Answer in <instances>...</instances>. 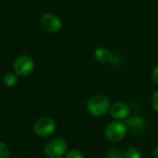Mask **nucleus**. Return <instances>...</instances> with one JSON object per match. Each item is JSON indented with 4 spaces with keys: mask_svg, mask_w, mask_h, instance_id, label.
<instances>
[{
    "mask_svg": "<svg viewBox=\"0 0 158 158\" xmlns=\"http://www.w3.org/2000/svg\"><path fill=\"white\" fill-rule=\"evenodd\" d=\"M41 26L48 33H58L62 26L60 19L53 13H46L41 17Z\"/></svg>",
    "mask_w": 158,
    "mask_h": 158,
    "instance_id": "obj_6",
    "label": "nucleus"
},
{
    "mask_svg": "<svg viewBox=\"0 0 158 158\" xmlns=\"http://www.w3.org/2000/svg\"><path fill=\"white\" fill-rule=\"evenodd\" d=\"M152 104L153 109L158 113V90L154 92V94L152 95Z\"/></svg>",
    "mask_w": 158,
    "mask_h": 158,
    "instance_id": "obj_15",
    "label": "nucleus"
},
{
    "mask_svg": "<svg viewBox=\"0 0 158 158\" xmlns=\"http://www.w3.org/2000/svg\"><path fill=\"white\" fill-rule=\"evenodd\" d=\"M129 113H130V110H129L128 105L121 102H114L110 108L111 115L116 120H122V119L127 118V116L129 115Z\"/></svg>",
    "mask_w": 158,
    "mask_h": 158,
    "instance_id": "obj_8",
    "label": "nucleus"
},
{
    "mask_svg": "<svg viewBox=\"0 0 158 158\" xmlns=\"http://www.w3.org/2000/svg\"><path fill=\"white\" fill-rule=\"evenodd\" d=\"M127 132V127L126 123H122L120 121H114L109 124L105 129L106 138L113 142H117L121 140Z\"/></svg>",
    "mask_w": 158,
    "mask_h": 158,
    "instance_id": "obj_4",
    "label": "nucleus"
},
{
    "mask_svg": "<svg viewBox=\"0 0 158 158\" xmlns=\"http://www.w3.org/2000/svg\"><path fill=\"white\" fill-rule=\"evenodd\" d=\"M153 158H158V147L155 148L153 151Z\"/></svg>",
    "mask_w": 158,
    "mask_h": 158,
    "instance_id": "obj_17",
    "label": "nucleus"
},
{
    "mask_svg": "<svg viewBox=\"0 0 158 158\" xmlns=\"http://www.w3.org/2000/svg\"><path fill=\"white\" fill-rule=\"evenodd\" d=\"M34 60L27 55L19 57L14 62V71L20 76H27L34 71Z\"/></svg>",
    "mask_w": 158,
    "mask_h": 158,
    "instance_id": "obj_5",
    "label": "nucleus"
},
{
    "mask_svg": "<svg viewBox=\"0 0 158 158\" xmlns=\"http://www.w3.org/2000/svg\"><path fill=\"white\" fill-rule=\"evenodd\" d=\"M56 130V122L48 116L39 118L34 125V131L39 137H48Z\"/></svg>",
    "mask_w": 158,
    "mask_h": 158,
    "instance_id": "obj_3",
    "label": "nucleus"
},
{
    "mask_svg": "<svg viewBox=\"0 0 158 158\" xmlns=\"http://www.w3.org/2000/svg\"><path fill=\"white\" fill-rule=\"evenodd\" d=\"M105 158H124V153L118 149H111L107 152Z\"/></svg>",
    "mask_w": 158,
    "mask_h": 158,
    "instance_id": "obj_12",
    "label": "nucleus"
},
{
    "mask_svg": "<svg viewBox=\"0 0 158 158\" xmlns=\"http://www.w3.org/2000/svg\"><path fill=\"white\" fill-rule=\"evenodd\" d=\"M152 80L154 83L158 84V65L154 67L152 73Z\"/></svg>",
    "mask_w": 158,
    "mask_h": 158,
    "instance_id": "obj_16",
    "label": "nucleus"
},
{
    "mask_svg": "<svg viewBox=\"0 0 158 158\" xmlns=\"http://www.w3.org/2000/svg\"><path fill=\"white\" fill-rule=\"evenodd\" d=\"M124 158H141V153L135 148H130L124 152Z\"/></svg>",
    "mask_w": 158,
    "mask_h": 158,
    "instance_id": "obj_11",
    "label": "nucleus"
},
{
    "mask_svg": "<svg viewBox=\"0 0 158 158\" xmlns=\"http://www.w3.org/2000/svg\"><path fill=\"white\" fill-rule=\"evenodd\" d=\"M87 108L91 115L95 117H101L105 115L110 111L111 104L106 96L95 95L89 100Z\"/></svg>",
    "mask_w": 158,
    "mask_h": 158,
    "instance_id": "obj_1",
    "label": "nucleus"
},
{
    "mask_svg": "<svg viewBox=\"0 0 158 158\" xmlns=\"http://www.w3.org/2000/svg\"><path fill=\"white\" fill-rule=\"evenodd\" d=\"M65 158H85L83 153L77 150H72L68 153H66Z\"/></svg>",
    "mask_w": 158,
    "mask_h": 158,
    "instance_id": "obj_14",
    "label": "nucleus"
},
{
    "mask_svg": "<svg viewBox=\"0 0 158 158\" xmlns=\"http://www.w3.org/2000/svg\"><path fill=\"white\" fill-rule=\"evenodd\" d=\"M0 158H10L9 148L2 141H0Z\"/></svg>",
    "mask_w": 158,
    "mask_h": 158,
    "instance_id": "obj_13",
    "label": "nucleus"
},
{
    "mask_svg": "<svg viewBox=\"0 0 158 158\" xmlns=\"http://www.w3.org/2000/svg\"><path fill=\"white\" fill-rule=\"evenodd\" d=\"M94 58L99 62L107 63L113 60V54L108 48L102 47L96 48V50L94 51Z\"/></svg>",
    "mask_w": 158,
    "mask_h": 158,
    "instance_id": "obj_9",
    "label": "nucleus"
},
{
    "mask_svg": "<svg viewBox=\"0 0 158 158\" xmlns=\"http://www.w3.org/2000/svg\"><path fill=\"white\" fill-rule=\"evenodd\" d=\"M67 151V143L61 138L49 140L45 147V154L48 158H61Z\"/></svg>",
    "mask_w": 158,
    "mask_h": 158,
    "instance_id": "obj_2",
    "label": "nucleus"
},
{
    "mask_svg": "<svg viewBox=\"0 0 158 158\" xmlns=\"http://www.w3.org/2000/svg\"><path fill=\"white\" fill-rule=\"evenodd\" d=\"M18 76L19 75L16 73H8L3 77V82L7 87L12 88V87L16 86L18 83V80H19Z\"/></svg>",
    "mask_w": 158,
    "mask_h": 158,
    "instance_id": "obj_10",
    "label": "nucleus"
},
{
    "mask_svg": "<svg viewBox=\"0 0 158 158\" xmlns=\"http://www.w3.org/2000/svg\"><path fill=\"white\" fill-rule=\"evenodd\" d=\"M126 125L129 131L134 135H139L144 132L146 127L145 120L139 115H133L127 117L126 120Z\"/></svg>",
    "mask_w": 158,
    "mask_h": 158,
    "instance_id": "obj_7",
    "label": "nucleus"
}]
</instances>
